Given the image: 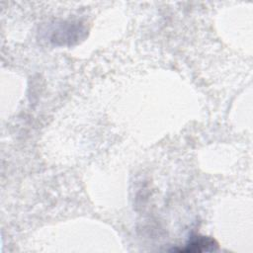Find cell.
<instances>
[{
    "label": "cell",
    "instance_id": "cell-1",
    "mask_svg": "<svg viewBox=\"0 0 253 253\" xmlns=\"http://www.w3.org/2000/svg\"><path fill=\"white\" fill-rule=\"evenodd\" d=\"M218 247L216 241L209 236L204 235H193L190 237L187 244L178 249L179 252H190V253H202L214 251Z\"/></svg>",
    "mask_w": 253,
    "mask_h": 253
}]
</instances>
